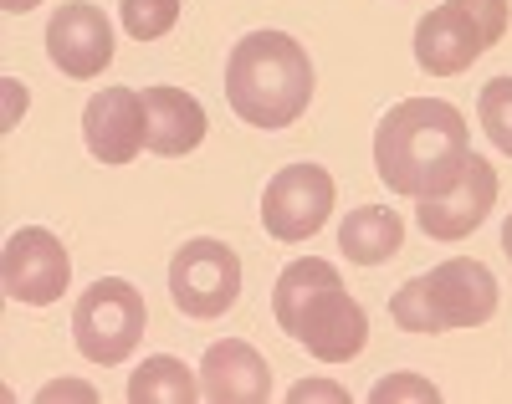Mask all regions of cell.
<instances>
[{
    "label": "cell",
    "instance_id": "1",
    "mask_svg": "<svg viewBox=\"0 0 512 404\" xmlns=\"http://www.w3.org/2000/svg\"><path fill=\"white\" fill-rule=\"evenodd\" d=\"M466 159H472V128H466L461 108L441 98H405L374 128V169L395 195H446L461 179Z\"/></svg>",
    "mask_w": 512,
    "mask_h": 404
},
{
    "label": "cell",
    "instance_id": "2",
    "mask_svg": "<svg viewBox=\"0 0 512 404\" xmlns=\"http://www.w3.org/2000/svg\"><path fill=\"white\" fill-rule=\"evenodd\" d=\"M272 312H277V328L323 364H349V358L364 353L369 318L344 292L338 266L323 256H303L287 266L272 287Z\"/></svg>",
    "mask_w": 512,
    "mask_h": 404
},
{
    "label": "cell",
    "instance_id": "3",
    "mask_svg": "<svg viewBox=\"0 0 512 404\" xmlns=\"http://www.w3.org/2000/svg\"><path fill=\"white\" fill-rule=\"evenodd\" d=\"M226 98L251 128H287L313 103V62L287 31H251L231 47Z\"/></svg>",
    "mask_w": 512,
    "mask_h": 404
},
{
    "label": "cell",
    "instance_id": "4",
    "mask_svg": "<svg viewBox=\"0 0 512 404\" xmlns=\"http://www.w3.org/2000/svg\"><path fill=\"white\" fill-rule=\"evenodd\" d=\"M144 328H149L144 292L134 282H123V277H98L72 307L77 353L88 358V364H103V369L123 364V358L139 348Z\"/></svg>",
    "mask_w": 512,
    "mask_h": 404
},
{
    "label": "cell",
    "instance_id": "5",
    "mask_svg": "<svg viewBox=\"0 0 512 404\" xmlns=\"http://www.w3.org/2000/svg\"><path fill=\"white\" fill-rule=\"evenodd\" d=\"M169 297L185 318H221L241 297V261L226 241L195 236L169 261Z\"/></svg>",
    "mask_w": 512,
    "mask_h": 404
},
{
    "label": "cell",
    "instance_id": "6",
    "mask_svg": "<svg viewBox=\"0 0 512 404\" xmlns=\"http://www.w3.org/2000/svg\"><path fill=\"white\" fill-rule=\"evenodd\" d=\"M333 174L318 169V164H292V169H277L267 179V195H262V226L272 241H308L328 226L333 215Z\"/></svg>",
    "mask_w": 512,
    "mask_h": 404
},
{
    "label": "cell",
    "instance_id": "7",
    "mask_svg": "<svg viewBox=\"0 0 512 404\" xmlns=\"http://www.w3.org/2000/svg\"><path fill=\"white\" fill-rule=\"evenodd\" d=\"M0 282H6V297L11 302H26V307H52L67 282H72V256L67 246L41 231V226H26L6 241V256H0Z\"/></svg>",
    "mask_w": 512,
    "mask_h": 404
},
{
    "label": "cell",
    "instance_id": "8",
    "mask_svg": "<svg viewBox=\"0 0 512 404\" xmlns=\"http://www.w3.org/2000/svg\"><path fill=\"white\" fill-rule=\"evenodd\" d=\"M82 139L88 154L103 164H134L139 149H149V108L139 87H103L82 108Z\"/></svg>",
    "mask_w": 512,
    "mask_h": 404
},
{
    "label": "cell",
    "instance_id": "9",
    "mask_svg": "<svg viewBox=\"0 0 512 404\" xmlns=\"http://www.w3.org/2000/svg\"><path fill=\"white\" fill-rule=\"evenodd\" d=\"M492 205H497V169L482 154H472L466 169H461V179L446 195L420 200L415 220H420V231L431 241H466L492 215Z\"/></svg>",
    "mask_w": 512,
    "mask_h": 404
},
{
    "label": "cell",
    "instance_id": "10",
    "mask_svg": "<svg viewBox=\"0 0 512 404\" xmlns=\"http://www.w3.org/2000/svg\"><path fill=\"white\" fill-rule=\"evenodd\" d=\"M425 292H431L441 333L482 328L497 312V277L472 256H451V261L436 266V272H425Z\"/></svg>",
    "mask_w": 512,
    "mask_h": 404
},
{
    "label": "cell",
    "instance_id": "11",
    "mask_svg": "<svg viewBox=\"0 0 512 404\" xmlns=\"http://www.w3.org/2000/svg\"><path fill=\"white\" fill-rule=\"evenodd\" d=\"M47 52L67 77L88 82L113 62V26H108V16L98 6L72 0V6H62L52 16V26H47Z\"/></svg>",
    "mask_w": 512,
    "mask_h": 404
},
{
    "label": "cell",
    "instance_id": "12",
    "mask_svg": "<svg viewBox=\"0 0 512 404\" xmlns=\"http://www.w3.org/2000/svg\"><path fill=\"white\" fill-rule=\"evenodd\" d=\"M487 47H492L487 31L466 16L456 0L436 6L431 16L415 26V62L431 72V77H456V72H466Z\"/></svg>",
    "mask_w": 512,
    "mask_h": 404
},
{
    "label": "cell",
    "instance_id": "13",
    "mask_svg": "<svg viewBox=\"0 0 512 404\" xmlns=\"http://www.w3.org/2000/svg\"><path fill=\"white\" fill-rule=\"evenodd\" d=\"M200 394L210 404H262V399H272V369L241 338L210 343L200 358Z\"/></svg>",
    "mask_w": 512,
    "mask_h": 404
},
{
    "label": "cell",
    "instance_id": "14",
    "mask_svg": "<svg viewBox=\"0 0 512 404\" xmlns=\"http://www.w3.org/2000/svg\"><path fill=\"white\" fill-rule=\"evenodd\" d=\"M144 108H149V149L164 159H180L200 149L205 139V108L185 93V87H144Z\"/></svg>",
    "mask_w": 512,
    "mask_h": 404
},
{
    "label": "cell",
    "instance_id": "15",
    "mask_svg": "<svg viewBox=\"0 0 512 404\" xmlns=\"http://www.w3.org/2000/svg\"><path fill=\"white\" fill-rule=\"evenodd\" d=\"M405 241V226H400V215L395 210H384V205H359L349 210L344 220V231H338V246L349 251V261L359 266H379V261H390Z\"/></svg>",
    "mask_w": 512,
    "mask_h": 404
},
{
    "label": "cell",
    "instance_id": "16",
    "mask_svg": "<svg viewBox=\"0 0 512 404\" xmlns=\"http://www.w3.org/2000/svg\"><path fill=\"white\" fill-rule=\"evenodd\" d=\"M128 399L134 404H195L200 399V379L169 353H154L139 364V374L128 379Z\"/></svg>",
    "mask_w": 512,
    "mask_h": 404
},
{
    "label": "cell",
    "instance_id": "17",
    "mask_svg": "<svg viewBox=\"0 0 512 404\" xmlns=\"http://www.w3.org/2000/svg\"><path fill=\"white\" fill-rule=\"evenodd\" d=\"M477 118H482V128H487V139H492L502 154H512V77H492V82L482 87Z\"/></svg>",
    "mask_w": 512,
    "mask_h": 404
},
{
    "label": "cell",
    "instance_id": "18",
    "mask_svg": "<svg viewBox=\"0 0 512 404\" xmlns=\"http://www.w3.org/2000/svg\"><path fill=\"white\" fill-rule=\"evenodd\" d=\"M123 31L134 41H159L164 31H175L180 21V0H123Z\"/></svg>",
    "mask_w": 512,
    "mask_h": 404
},
{
    "label": "cell",
    "instance_id": "19",
    "mask_svg": "<svg viewBox=\"0 0 512 404\" xmlns=\"http://www.w3.org/2000/svg\"><path fill=\"white\" fill-rule=\"evenodd\" d=\"M374 404H390V399H441V389L436 384H425V379H415V374H390V379H379L374 384V394H369Z\"/></svg>",
    "mask_w": 512,
    "mask_h": 404
},
{
    "label": "cell",
    "instance_id": "20",
    "mask_svg": "<svg viewBox=\"0 0 512 404\" xmlns=\"http://www.w3.org/2000/svg\"><path fill=\"white\" fill-rule=\"evenodd\" d=\"M456 6H461L466 16H472V21L482 26V31H487V41L497 47L502 31H507V0H456Z\"/></svg>",
    "mask_w": 512,
    "mask_h": 404
},
{
    "label": "cell",
    "instance_id": "21",
    "mask_svg": "<svg viewBox=\"0 0 512 404\" xmlns=\"http://www.w3.org/2000/svg\"><path fill=\"white\" fill-rule=\"evenodd\" d=\"M292 399L297 404H303V399H338V404H344L349 394L338 389V384H292Z\"/></svg>",
    "mask_w": 512,
    "mask_h": 404
},
{
    "label": "cell",
    "instance_id": "22",
    "mask_svg": "<svg viewBox=\"0 0 512 404\" xmlns=\"http://www.w3.org/2000/svg\"><path fill=\"white\" fill-rule=\"evenodd\" d=\"M41 399H93V389L88 384H47Z\"/></svg>",
    "mask_w": 512,
    "mask_h": 404
},
{
    "label": "cell",
    "instance_id": "23",
    "mask_svg": "<svg viewBox=\"0 0 512 404\" xmlns=\"http://www.w3.org/2000/svg\"><path fill=\"white\" fill-rule=\"evenodd\" d=\"M31 6H41V0H0V11H11V16H26Z\"/></svg>",
    "mask_w": 512,
    "mask_h": 404
},
{
    "label": "cell",
    "instance_id": "24",
    "mask_svg": "<svg viewBox=\"0 0 512 404\" xmlns=\"http://www.w3.org/2000/svg\"><path fill=\"white\" fill-rule=\"evenodd\" d=\"M502 251L512 256V215H507V226H502Z\"/></svg>",
    "mask_w": 512,
    "mask_h": 404
}]
</instances>
